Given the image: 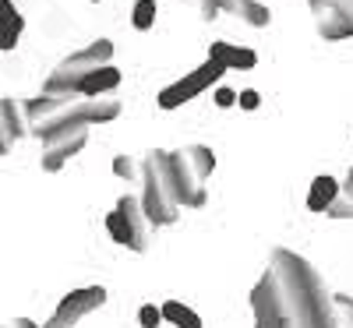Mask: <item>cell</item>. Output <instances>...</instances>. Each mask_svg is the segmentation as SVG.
<instances>
[{"instance_id": "6", "label": "cell", "mask_w": 353, "mask_h": 328, "mask_svg": "<svg viewBox=\"0 0 353 328\" xmlns=\"http://www.w3.org/2000/svg\"><path fill=\"white\" fill-rule=\"evenodd\" d=\"M106 229H110V236L121 247H131L138 254L149 251V219H145L138 198L124 194L121 201H117V208L106 216Z\"/></svg>"}, {"instance_id": "17", "label": "cell", "mask_w": 353, "mask_h": 328, "mask_svg": "<svg viewBox=\"0 0 353 328\" xmlns=\"http://www.w3.org/2000/svg\"><path fill=\"white\" fill-rule=\"evenodd\" d=\"M325 216L329 219H353V170L343 181V187H339V198L325 208Z\"/></svg>"}, {"instance_id": "18", "label": "cell", "mask_w": 353, "mask_h": 328, "mask_svg": "<svg viewBox=\"0 0 353 328\" xmlns=\"http://www.w3.org/2000/svg\"><path fill=\"white\" fill-rule=\"evenodd\" d=\"M21 28H25V18H21L18 11H14L11 18H0V50H14Z\"/></svg>"}, {"instance_id": "28", "label": "cell", "mask_w": 353, "mask_h": 328, "mask_svg": "<svg viewBox=\"0 0 353 328\" xmlns=\"http://www.w3.org/2000/svg\"><path fill=\"white\" fill-rule=\"evenodd\" d=\"M191 4H194V0H191Z\"/></svg>"}, {"instance_id": "27", "label": "cell", "mask_w": 353, "mask_h": 328, "mask_svg": "<svg viewBox=\"0 0 353 328\" xmlns=\"http://www.w3.org/2000/svg\"><path fill=\"white\" fill-rule=\"evenodd\" d=\"M11 4H18V0H11Z\"/></svg>"}, {"instance_id": "21", "label": "cell", "mask_w": 353, "mask_h": 328, "mask_svg": "<svg viewBox=\"0 0 353 328\" xmlns=\"http://www.w3.org/2000/svg\"><path fill=\"white\" fill-rule=\"evenodd\" d=\"M138 321H141V328H159V325H163V314H159V307H156V304H141Z\"/></svg>"}, {"instance_id": "9", "label": "cell", "mask_w": 353, "mask_h": 328, "mask_svg": "<svg viewBox=\"0 0 353 328\" xmlns=\"http://www.w3.org/2000/svg\"><path fill=\"white\" fill-rule=\"evenodd\" d=\"M103 304H106V289H103V286H85V289H74V293H68L64 300H61V307L53 311V318H50L43 328H74L85 314L99 311Z\"/></svg>"}, {"instance_id": "20", "label": "cell", "mask_w": 353, "mask_h": 328, "mask_svg": "<svg viewBox=\"0 0 353 328\" xmlns=\"http://www.w3.org/2000/svg\"><path fill=\"white\" fill-rule=\"evenodd\" d=\"M113 173L124 176V181H138V163H134L131 156H117V159H113Z\"/></svg>"}, {"instance_id": "1", "label": "cell", "mask_w": 353, "mask_h": 328, "mask_svg": "<svg viewBox=\"0 0 353 328\" xmlns=\"http://www.w3.org/2000/svg\"><path fill=\"white\" fill-rule=\"evenodd\" d=\"M254 328H339L336 304L314 268L286 247H276L251 293Z\"/></svg>"}, {"instance_id": "10", "label": "cell", "mask_w": 353, "mask_h": 328, "mask_svg": "<svg viewBox=\"0 0 353 328\" xmlns=\"http://www.w3.org/2000/svg\"><path fill=\"white\" fill-rule=\"evenodd\" d=\"M311 4V14H314V25H318V36L321 39H346L353 36V18H346L339 8L325 4V0H307Z\"/></svg>"}, {"instance_id": "19", "label": "cell", "mask_w": 353, "mask_h": 328, "mask_svg": "<svg viewBox=\"0 0 353 328\" xmlns=\"http://www.w3.org/2000/svg\"><path fill=\"white\" fill-rule=\"evenodd\" d=\"M134 28L138 32H149V28L156 25V0H138L134 4V14H131Z\"/></svg>"}, {"instance_id": "26", "label": "cell", "mask_w": 353, "mask_h": 328, "mask_svg": "<svg viewBox=\"0 0 353 328\" xmlns=\"http://www.w3.org/2000/svg\"><path fill=\"white\" fill-rule=\"evenodd\" d=\"M14 14V4L11 0H0V18H11Z\"/></svg>"}, {"instance_id": "24", "label": "cell", "mask_w": 353, "mask_h": 328, "mask_svg": "<svg viewBox=\"0 0 353 328\" xmlns=\"http://www.w3.org/2000/svg\"><path fill=\"white\" fill-rule=\"evenodd\" d=\"M336 311H346V318H350V328H353V300H350V296H336Z\"/></svg>"}, {"instance_id": "23", "label": "cell", "mask_w": 353, "mask_h": 328, "mask_svg": "<svg viewBox=\"0 0 353 328\" xmlns=\"http://www.w3.org/2000/svg\"><path fill=\"white\" fill-rule=\"evenodd\" d=\"M233 103H237V92H233V88H219V92H216V106H233Z\"/></svg>"}, {"instance_id": "2", "label": "cell", "mask_w": 353, "mask_h": 328, "mask_svg": "<svg viewBox=\"0 0 353 328\" xmlns=\"http://www.w3.org/2000/svg\"><path fill=\"white\" fill-rule=\"evenodd\" d=\"M28 113V124L32 131H46L57 124H106L113 116H121V103L117 99H81V96H64V99H53V96H39L32 103H25Z\"/></svg>"}, {"instance_id": "16", "label": "cell", "mask_w": 353, "mask_h": 328, "mask_svg": "<svg viewBox=\"0 0 353 328\" xmlns=\"http://www.w3.org/2000/svg\"><path fill=\"white\" fill-rule=\"evenodd\" d=\"M159 314H163V321H173L176 328H201V318L191 307H184L181 300H166L159 307Z\"/></svg>"}, {"instance_id": "8", "label": "cell", "mask_w": 353, "mask_h": 328, "mask_svg": "<svg viewBox=\"0 0 353 328\" xmlns=\"http://www.w3.org/2000/svg\"><path fill=\"white\" fill-rule=\"evenodd\" d=\"M219 78H223V68H219V64L212 61V57H209V61H205L201 68H194L191 74H184L176 85L163 88V92H159V106H163V110H176V106H184L188 99L201 96L205 88H209L212 81H219Z\"/></svg>"}, {"instance_id": "4", "label": "cell", "mask_w": 353, "mask_h": 328, "mask_svg": "<svg viewBox=\"0 0 353 328\" xmlns=\"http://www.w3.org/2000/svg\"><path fill=\"white\" fill-rule=\"evenodd\" d=\"M170 173H173V187L181 208H198L205 205V176L212 173L216 156L205 145H188L181 152H166Z\"/></svg>"}, {"instance_id": "12", "label": "cell", "mask_w": 353, "mask_h": 328, "mask_svg": "<svg viewBox=\"0 0 353 328\" xmlns=\"http://www.w3.org/2000/svg\"><path fill=\"white\" fill-rule=\"evenodd\" d=\"M209 57L226 71V68H233V71H251L254 64H258V53L254 50H248V46H230V43H212L209 46Z\"/></svg>"}, {"instance_id": "13", "label": "cell", "mask_w": 353, "mask_h": 328, "mask_svg": "<svg viewBox=\"0 0 353 328\" xmlns=\"http://www.w3.org/2000/svg\"><path fill=\"white\" fill-rule=\"evenodd\" d=\"M117 85H121V71L106 64V68L85 74V78L78 81V96H81V99H103L106 92H113Z\"/></svg>"}, {"instance_id": "5", "label": "cell", "mask_w": 353, "mask_h": 328, "mask_svg": "<svg viewBox=\"0 0 353 328\" xmlns=\"http://www.w3.org/2000/svg\"><path fill=\"white\" fill-rule=\"evenodd\" d=\"M110 57H113V43H110V39H96V43L74 50L71 57H64V61L53 68V74H50L46 85H43V96H53V99L78 96V81H81L85 74L106 68Z\"/></svg>"}, {"instance_id": "7", "label": "cell", "mask_w": 353, "mask_h": 328, "mask_svg": "<svg viewBox=\"0 0 353 328\" xmlns=\"http://www.w3.org/2000/svg\"><path fill=\"white\" fill-rule=\"evenodd\" d=\"M39 138H43V170L57 173L68 159H74L85 148L88 124H57V127L39 131Z\"/></svg>"}, {"instance_id": "11", "label": "cell", "mask_w": 353, "mask_h": 328, "mask_svg": "<svg viewBox=\"0 0 353 328\" xmlns=\"http://www.w3.org/2000/svg\"><path fill=\"white\" fill-rule=\"evenodd\" d=\"M25 106L14 103V99H4L0 103V152H8V148L28 134V121H25Z\"/></svg>"}, {"instance_id": "14", "label": "cell", "mask_w": 353, "mask_h": 328, "mask_svg": "<svg viewBox=\"0 0 353 328\" xmlns=\"http://www.w3.org/2000/svg\"><path fill=\"white\" fill-rule=\"evenodd\" d=\"M336 198H339V181H336V176H329V173L314 176V184L307 191V208H311V212H325Z\"/></svg>"}, {"instance_id": "22", "label": "cell", "mask_w": 353, "mask_h": 328, "mask_svg": "<svg viewBox=\"0 0 353 328\" xmlns=\"http://www.w3.org/2000/svg\"><path fill=\"white\" fill-rule=\"evenodd\" d=\"M237 103H241V110H258V103H261V99H258L254 88H248V92H241V96H237Z\"/></svg>"}, {"instance_id": "15", "label": "cell", "mask_w": 353, "mask_h": 328, "mask_svg": "<svg viewBox=\"0 0 353 328\" xmlns=\"http://www.w3.org/2000/svg\"><path fill=\"white\" fill-rule=\"evenodd\" d=\"M226 14H233V18H241L244 25H251V28H265L269 25V8H261V4H254V0H226V8H223Z\"/></svg>"}, {"instance_id": "25", "label": "cell", "mask_w": 353, "mask_h": 328, "mask_svg": "<svg viewBox=\"0 0 353 328\" xmlns=\"http://www.w3.org/2000/svg\"><path fill=\"white\" fill-rule=\"evenodd\" d=\"M325 4H332V8H339L346 18H353V0H325Z\"/></svg>"}, {"instance_id": "3", "label": "cell", "mask_w": 353, "mask_h": 328, "mask_svg": "<svg viewBox=\"0 0 353 328\" xmlns=\"http://www.w3.org/2000/svg\"><path fill=\"white\" fill-rule=\"evenodd\" d=\"M141 212L149 219V226H170L181 216V201H176V187H173V173H170V159L166 152H149L141 163Z\"/></svg>"}]
</instances>
